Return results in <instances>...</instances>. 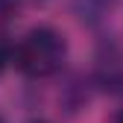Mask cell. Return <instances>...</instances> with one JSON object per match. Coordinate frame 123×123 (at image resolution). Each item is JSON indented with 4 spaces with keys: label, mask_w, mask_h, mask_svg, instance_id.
<instances>
[{
    "label": "cell",
    "mask_w": 123,
    "mask_h": 123,
    "mask_svg": "<svg viewBox=\"0 0 123 123\" xmlns=\"http://www.w3.org/2000/svg\"><path fill=\"white\" fill-rule=\"evenodd\" d=\"M114 123H123V109L117 111V117H114Z\"/></svg>",
    "instance_id": "obj_6"
},
{
    "label": "cell",
    "mask_w": 123,
    "mask_h": 123,
    "mask_svg": "<svg viewBox=\"0 0 123 123\" xmlns=\"http://www.w3.org/2000/svg\"><path fill=\"white\" fill-rule=\"evenodd\" d=\"M24 0H0V35L9 29V24L15 21V15H18Z\"/></svg>",
    "instance_id": "obj_4"
},
{
    "label": "cell",
    "mask_w": 123,
    "mask_h": 123,
    "mask_svg": "<svg viewBox=\"0 0 123 123\" xmlns=\"http://www.w3.org/2000/svg\"><path fill=\"white\" fill-rule=\"evenodd\" d=\"M9 65H12V44H0V76Z\"/></svg>",
    "instance_id": "obj_5"
},
{
    "label": "cell",
    "mask_w": 123,
    "mask_h": 123,
    "mask_svg": "<svg viewBox=\"0 0 123 123\" xmlns=\"http://www.w3.org/2000/svg\"><path fill=\"white\" fill-rule=\"evenodd\" d=\"M117 3H120V0H70V12H73V18L79 24L100 26L117 9Z\"/></svg>",
    "instance_id": "obj_3"
},
{
    "label": "cell",
    "mask_w": 123,
    "mask_h": 123,
    "mask_svg": "<svg viewBox=\"0 0 123 123\" xmlns=\"http://www.w3.org/2000/svg\"><path fill=\"white\" fill-rule=\"evenodd\" d=\"M97 85L117 94V97H123V50H111L109 56H100Z\"/></svg>",
    "instance_id": "obj_2"
},
{
    "label": "cell",
    "mask_w": 123,
    "mask_h": 123,
    "mask_svg": "<svg viewBox=\"0 0 123 123\" xmlns=\"http://www.w3.org/2000/svg\"><path fill=\"white\" fill-rule=\"evenodd\" d=\"M29 123H50V120H29Z\"/></svg>",
    "instance_id": "obj_7"
},
{
    "label": "cell",
    "mask_w": 123,
    "mask_h": 123,
    "mask_svg": "<svg viewBox=\"0 0 123 123\" xmlns=\"http://www.w3.org/2000/svg\"><path fill=\"white\" fill-rule=\"evenodd\" d=\"M0 123H6V120H3V117H0Z\"/></svg>",
    "instance_id": "obj_8"
},
{
    "label": "cell",
    "mask_w": 123,
    "mask_h": 123,
    "mask_svg": "<svg viewBox=\"0 0 123 123\" xmlns=\"http://www.w3.org/2000/svg\"><path fill=\"white\" fill-rule=\"evenodd\" d=\"M68 62V38L50 24L29 26L12 44V65L26 79H50Z\"/></svg>",
    "instance_id": "obj_1"
}]
</instances>
